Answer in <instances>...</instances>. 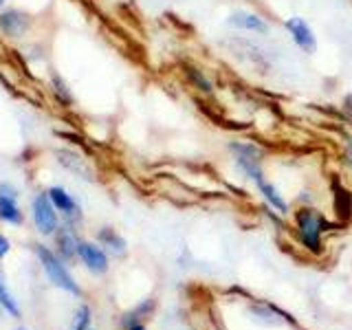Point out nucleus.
Returning <instances> with one entry per match:
<instances>
[{
	"instance_id": "nucleus-13",
	"label": "nucleus",
	"mask_w": 352,
	"mask_h": 330,
	"mask_svg": "<svg viewBox=\"0 0 352 330\" xmlns=\"http://www.w3.org/2000/svg\"><path fill=\"white\" fill-rule=\"evenodd\" d=\"M97 240H99V245L106 247V251H110L113 256H126V240L121 238L117 231L113 227H102L97 231Z\"/></svg>"
},
{
	"instance_id": "nucleus-11",
	"label": "nucleus",
	"mask_w": 352,
	"mask_h": 330,
	"mask_svg": "<svg viewBox=\"0 0 352 330\" xmlns=\"http://www.w3.org/2000/svg\"><path fill=\"white\" fill-rule=\"evenodd\" d=\"M27 27H29V20L18 9H9V11H5V14H0V31L9 38L22 36V33L27 31Z\"/></svg>"
},
{
	"instance_id": "nucleus-10",
	"label": "nucleus",
	"mask_w": 352,
	"mask_h": 330,
	"mask_svg": "<svg viewBox=\"0 0 352 330\" xmlns=\"http://www.w3.org/2000/svg\"><path fill=\"white\" fill-rule=\"evenodd\" d=\"M53 207L58 209V212H62L66 218L71 220H80L82 212H80V205L75 203V198L64 190V187H51V190L47 192Z\"/></svg>"
},
{
	"instance_id": "nucleus-1",
	"label": "nucleus",
	"mask_w": 352,
	"mask_h": 330,
	"mask_svg": "<svg viewBox=\"0 0 352 330\" xmlns=\"http://www.w3.org/2000/svg\"><path fill=\"white\" fill-rule=\"evenodd\" d=\"M293 225H295V234H297V240L302 242V247L306 251H311L313 256H319V253L324 251V234L333 229V225L328 223V218L322 212H317V209L302 205L293 214Z\"/></svg>"
},
{
	"instance_id": "nucleus-5",
	"label": "nucleus",
	"mask_w": 352,
	"mask_h": 330,
	"mask_svg": "<svg viewBox=\"0 0 352 330\" xmlns=\"http://www.w3.org/2000/svg\"><path fill=\"white\" fill-rule=\"evenodd\" d=\"M225 25L229 29L251 33V36H269L271 33V22L253 9H234L225 18Z\"/></svg>"
},
{
	"instance_id": "nucleus-7",
	"label": "nucleus",
	"mask_w": 352,
	"mask_h": 330,
	"mask_svg": "<svg viewBox=\"0 0 352 330\" xmlns=\"http://www.w3.org/2000/svg\"><path fill=\"white\" fill-rule=\"evenodd\" d=\"M33 220H36V227L40 234L51 236L58 231V216H55V207L51 203L49 194H38L33 198Z\"/></svg>"
},
{
	"instance_id": "nucleus-16",
	"label": "nucleus",
	"mask_w": 352,
	"mask_h": 330,
	"mask_svg": "<svg viewBox=\"0 0 352 330\" xmlns=\"http://www.w3.org/2000/svg\"><path fill=\"white\" fill-rule=\"evenodd\" d=\"M51 93H53V97L58 99L60 104H64V106H73V102H75L69 84H66L60 75H51Z\"/></svg>"
},
{
	"instance_id": "nucleus-8",
	"label": "nucleus",
	"mask_w": 352,
	"mask_h": 330,
	"mask_svg": "<svg viewBox=\"0 0 352 330\" xmlns=\"http://www.w3.org/2000/svg\"><path fill=\"white\" fill-rule=\"evenodd\" d=\"M77 256H80V260L86 264L88 271H93L97 275L108 271V256H106V251L99 247V245H93V242L80 240V249H77Z\"/></svg>"
},
{
	"instance_id": "nucleus-18",
	"label": "nucleus",
	"mask_w": 352,
	"mask_h": 330,
	"mask_svg": "<svg viewBox=\"0 0 352 330\" xmlns=\"http://www.w3.org/2000/svg\"><path fill=\"white\" fill-rule=\"evenodd\" d=\"M88 324H91V308L84 304V306H80L75 311L73 330H88Z\"/></svg>"
},
{
	"instance_id": "nucleus-20",
	"label": "nucleus",
	"mask_w": 352,
	"mask_h": 330,
	"mask_svg": "<svg viewBox=\"0 0 352 330\" xmlns=\"http://www.w3.org/2000/svg\"><path fill=\"white\" fill-rule=\"evenodd\" d=\"M124 328H126V330H146V324H143V322H141V317H139L135 311H132L130 315L124 317Z\"/></svg>"
},
{
	"instance_id": "nucleus-24",
	"label": "nucleus",
	"mask_w": 352,
	"mask_h": 330,
	"mask_svg": "<svg viewBox=\"0 0 352 330\" xmlns=\"http://www.w3.org/2000/svg\"><path fill=\"white\" fill-rule=\"evenodd\" d=\"M18 330H27V328H18Z\"/></svg>"
},
{
	"instance_id": "nucleus-14",
	"label": "nucleus",
	"mask_w": 352,
	"mask_h": 330,
	"mask_svg": "<svg viewBox=\"0 0 352 330\" xmlns=\"http://www.w3.org/2000/svg\"><path fill=\"white\" fill-rule=\"evenodd\" d=\"M0 220H7L11 225H20L22 223V212L16 205L14 196H7L0 192Z\"/></svg>"
},
{
	"instance_id": "nucleus-21",
	"label": "nucleus",
	"mask_w": 352,
	"mask_h": 330,
	"mask_svg": "<svg viewBox=\"0 0 352 330\" xmlns=\"http://www.w3.org/2000/svg\"><path fill=\"white\" fill-rule=\"evenodd\" d=\"M341 108H344V113L352 119V93L344 95V102H341Z\"/></svg>"
},
{
	"instance_id": "nucleus-19",
	"label": "nucleus",
	"mask_w": 352,
	"mask_h": 330,
	"mask_svg": "<svg viewBox=\"0 0 352 330\" xmlns=\"http://www.w3.org/2000/svg\"><path fill=\"white\" fill-rule=\"evenodd\" d=\"M341 163L352 174V135H346L341 141Z\"/></svg>"
},
{
	"instance_id": "nucleus-22",
	"label": "nucleus",
	"mask_w": 352,
	"mask_h": 330,
	"mask_svg": "<svg viewBox=\"0 0 352 330\" xmlns=\"http://www.w3.org/2000/svg\"><path fill=\"white\" fill-rule=\"evenodd\" d=\"M7 253H9V240L5 236H0V260H3Z\"/></svg>"
},
{
	"instance_id": "nucleus-2",
	"label": "nucleus",
	"mask_w": 352,
	"mask_h": 330,
	"mask_svg": "<svg viewBox=\"0 0 352 330\" xmlns=\"http://www.w3.org/2000/svg\"><path fill=\"white\" fill-rule=\"evenodd\" d=\"M227 150L231 154V159H234L236 170L253 185L267 176L264 174V157H267V152L256 141L231 139L227 141Z\"/></svg>"
},
{
	"instance_id": "nucleus-12",
	"label": "nucleus",
	"mask_w": 352,
	"mask_h": 330,
	"mask_svg": "<svg viewBox=\"0 0 352 330\" xmlns=\"http://www.w3.org/2000/svg\"><path fill=\"white\" fill-rule=\"evenodd\" d=\"M55 242H58V251L62 258H75L77 256V249H80V240H77L73 227H60L55 231Z\"/></svg>"
},
{
	"instance_id": "nucleus-9",
	"label": "nucleus",
	"mask_w": 352,
	"mask_h": 330,
	"mask_svg": "<svg viewBox=\"0 0 352 330\" xmlns=\"http://www.w3.org/2000/svg\"><path fill=\"white\" fill-rule=\"evenodd\" d=\"M256 190H258V194L262 196V201L267 203L271 209H275V212H278L280 216H286V214L291 212L289 201H286L284 194L269 181V176H264V179H260V181L256 183Z\"/></svg>"
},
{
	"instance_id": "nucleus-23",
	"label": "nucleus",
	"mask_w": 352,
	"mask_h": 330,
	"mask_svg": "<svg viewBox=\"0 0 352 330\" xmlns=\"http://www.w3.org/2000/svg\"><path fill=\"white\" fill-rule=\"evenodd\" d=\"M5 5V0H0V7H3Z\"/></svg>"
},
{
	"instance_id": "nucleus-15",
	"label": "nucleus",
	"mask_w": 352,
	"mask_h": 330,
	"mask_svg": "<svg viewBox=\"0 0 352 330\" xmlns=\"http://www.w3.org/2000/svg\"><path fill=\"white\" fill-rule=\"evenodd\" d=\"M60 161L66 165L69 170H73V172H77V174H82V179H93V172L88 170V163H86V159H82V157H77V154H73V152H60Z\"/></svg>"
},
{
	"instance_id": "nucleus-17",
	"label": "nucleus",
	"mask_w": 352,
	"mask_h": 330,
	"mask_svg": "<svg viewBox=\"0 0 352 330\" xmlns=\"http://www.w3.org/2000/svg\"><path fill=\"white\" fill-rule=\"evenodd\" d=\"M0 306H3L9 315L20 317V306H18V302L14 300V295L9 293L7 284H5V280H3V275H0Z\"/></svg>"
},
{
	"instance_id": "nucleus-6",
	"label": "nucleus",
	"mask_w": 352,
	"mask_h": 330,
	"mask_svg": "<svg viewBox=\"0 0 352 330\" xmlns=\"http://www.w3.org/2000/svg\"><path fill=\"white\" fill-rule=\"evenodd\" d=\"M181 73H183L185 84L190 86L194 93H198L201 97H214L216 95V84L203 66H198L194 62H183Z\"/></svg>"
},
{
	"instance_id": "nucleus-3",
	"label": "nucleus",
	"mask_w": 352,
	"mask_h": 330,
	"mask_svg": "<svg viewBox=\"0 0 352 330\" xmlns=\"http://www.w3.org/2000/svg\"><path fill=\"white\" fill-rule=\"evenodd\" d=\"M36 251H38V258H40L42 267H44V273H47V278L51 280L53 286H58V289H62L66 293L82 295V289L77 286V282L71 278V273L66 271V267L60 262V258L55 256L51 249H47L44 245H38Z\"/></svg>"
},
{
	"instance_id": "nucleus-4",
	"label": "nucleus",
	"mask_w": 352,
	"mask_h": 330,
	"mask_svg": "<svg viewBox=\"0 0 352 330\" xmlns=\"http://www.w3.org/2000/svg\"><path fill=\"white\" fill-rule=\"evenodd\" d=\"M282 27L286 31V36H289V40L293 42V47L300 53H304V55H315L317 53V47H319L317 33H315V29L311 27V22H308L306 18L289 16L282 22Z\"/></svg>"
}]
</instances>
